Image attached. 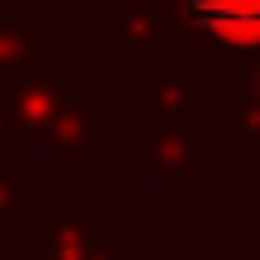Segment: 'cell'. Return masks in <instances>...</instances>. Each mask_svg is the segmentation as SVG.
I'll list each match as a JSON object with an SVG mask.
<instances>
[{"label": "cell", "instance_id": "obj_1", "mask_svg": "<svg viewBox=\"0 0 260 260\" xmlns=\"http://www.w3.org/2000/svg\"><path fill=\"white\" fill-rule=\"evenodd\" d=\"M0 111L10 140H44L58 159H77L87 145L111 135V121L92 106V96L63 87L48 68L0 73Z\"/></svg>", "mask_w": 260, "mask_h": 260}, {"label": "cell", "instance_id": "obj_2", "mask_svg": "<svg viewBox=\"0 0 260 260\" xmlns=\"http://www.w3.org/2000/svg\"><path fill=\"white\" fill-rule=\"evenodd\" d=\"M149 10L164 34V53H260V0H149Z\"/></svg>", "mask_w": 260, "mask_h": 260}, {"label": "cell", "instance_id": "obj_3", "mask_svg": "<svg viewBox=\"0 0 260 260\" xmlns=\"http://www.w3.org/2000/svg\"><path fill=\"white\" fill-rule=\"evenodd\" d=\"M44 260H130L116 246L111 226L96 222L82 203H48L44 207Z\"/></svg>", "mask_w": 260, "mask_h": 260}, {"label": "cell", "instance_id": "obj_4", "mask_svg": "<svg viewBox=\"0 0 260 260\" xmlns=\"http://www.w3.org/2000/svg\"><path fill=\"white\" fill-rule=\"evenodd\" d=\"M203 125L193 121H178V125H154V135H140L130 140V159H140V164H154L164 178H174V183H193L198 174H203Z\"/></svg>", "mask_w": 260, "mask_h": 260}, {"label": "cell", "instance_id": "obj_5", "mask_svg": "<svg viewBox=\"0 0 260 260\" xmlns=\"http://www.w3.org/2000/svg\"><path fill=\"white\" fill-rule=\"evenodd\" d=\"M198 87H203V77L193 73V68H169V73L154 77V102H149V111H154V125H178V121H193L198 106Z\"/></svg>", "mask_w": 260, "mask_h": 260}, {"label": "cell", "instance_id": "obj_6", "mask_svg": "<svg viewBox=\"0 0 260 260\" xmlns=\"http://www.w3.org/2000/svg\"><path fill=\"white\" fill-rule=\"evenodd\" d=\"M226 140H246V135H260V53L241 58V106L226 111L217 121Z\"/></svg>", "mask_w": 260, "mask_h": 260}, {"label": "cell", "instance_id": "obj_7", "mask_svg": "<svg viewBox=\"0 0 260 260\" xmlns=\"http://www.w3.org/2000/svg\"><path fill=\"white\" fill-rule=\"evenodd\" d=\"M116 48L121 53H159L164 34L149 5H121L116 10Z\"/></svg>", "mask_w": 260, "mask_h": 260}, {"label": "cell", "instance_id": "obj_8", "mask_svg": "<svg viewBox=\"0 0 260 260\" xmlns=\"http://www.w3.org/2000/svg\"><path fill=\"white\" fill-rule=\"evenodd\" d=\"M24 222V164L0 159V232Z\"/></svg>", "mask_w": 260, "mask_h": 260}, {"label": "cell", "instance_id": "obj_9", "mask_svg": "<svg viewBox=\"0 0 260 260\" xmlns=\"http://www.w3.org/2000/svg\"><path fill=\"white\" fill-rule=\"evenodd\" d=\"M48 5H92V10H102V5H111V0H48Z\"/></svg>", "mask_w": 260, "mask_h": 260}, {"label": "cell", "instance_id": "obj_10", "mask_svg": "<svg viewBox=\"0 0 260 260\" xmlns=\"http://www.w3.org/2000/svg\"><path fill=\"white\" fill-rule=\"evenodd\" d=\"M0 140H10V135H5V111H0Z\"/></svg>", "mask_w": 260, "mask_h": 260}]
</instances>
